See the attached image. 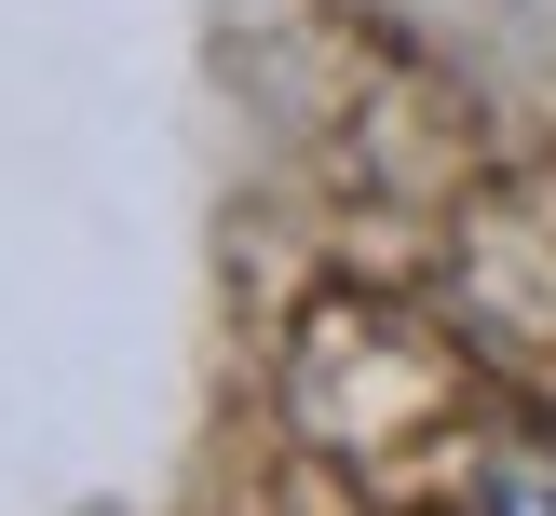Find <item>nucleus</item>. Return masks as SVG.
I'll return each instance as SVG.
<instances>
[{"label": "nucleus", "instance_id": "obj_1", "mask_svg": "<svg viewBox=\"0 0 556 516\" xmlns=\"http://www.w3.org/2000/svg\"><path fill=\"white\" fill-rule=\"evenodd\" d=\"M476 516H556V435H503V449H489Z\"/></svg>", "mask_w": 556, "mask_h": 516}]
</instances>
